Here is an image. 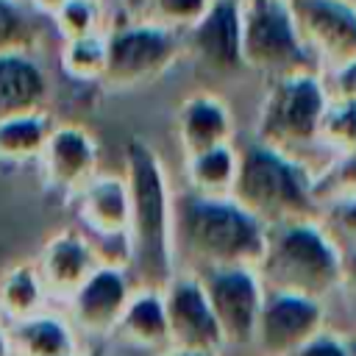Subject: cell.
<instances>
[{
  "mask_svg": "<svg viewBox=\"0 0 356 356\" xmlns=\"http://www.w3.org/2000/svg\"><path fill=\"white\" fill-rule=\"evenodd\" d=\"M134 281L128 270L100 264L75 292L67 303H61V312L72 323V328L89 342V339H108L134 295Z\"/></svg>",
  "mask_w": 356,
  "mask_h": 356,
  "instance_id": "10",
  "label": "cell"
},
{
  "mask_svg": "<svg viewBox=\"0 0 356 356\" xmlns=\"http://www.w3.org/2000/svg\"><path fill=\"white\" fill-rule=\"evenodd\" d=\"M50 309V295L42 284L36 264H17L0 278V314L3 325L28 320L39 312Z\"/></svg>",
  "mask_w": 356,
  "mask_h": 356,
  "instance_id": "21",
  "label": "cell"
},
{
  "mask_svg": "<svg viewBox=\"0 0 356 356\" xmlns=\"http://www.w3.org/2000/svg\"><path fill=\"white\" fill-rule=\"evenodd\" d=\"M320 136L342 150V156L356 153V103L348 100H328L323 120H320Z\"/></svg>",
  "mask_w": 356,
  "mask_h": 356,
  "instance_id": "25",
  "label": "cell"
},
{
  "mask_svg": "<svg viewBox=\"0 0 356 356\" xmlns=\"http://www.w3.org/2000/svg\"><path fill=\"white\" fill-rule=\"evenodd\" d=\"M47 75L25 53L0 56V122L42 111L47 100Z\"/></svg>",
  "mask_w": 356,
  "mask_h": 356,
  "instance_id": "19",
  "label": "cell"
},
{
  "mask_svg": "<svg viewBox=\"0 0 356 356\" xmlns=\"http://www.w3.org/2000/svg\"><path fill=\"white\" fill-rule=\"evenodd\" d=\"M36 39V28L31 17L14 3L0 0V56L6 53H25Z\"/></svg>",
  "mask_w": 356,
  "mask_h": 356,
  "instance_id": "26",
  "label": "cell"
},
{
  "mask_svg": "<svg viewBox=\"0 0 356 356\" xmlns=\"http://www.w3.org/2000/svg\"><path fill=\"white\" fill-rule=\"evenodd\" d=\"M186 175H189V192L203 197H231L234 175H236V153L231 145L197 153L186 159Z\"/></svg>",
  "mask_w": 356,
  "mask_h": 356,
  "instance_id": "23",
  "label": "cell"
},
{
  "mask_svg": "<svg viewBox=\"0 0 356 356\" xmlns=\"http://www.w3.org/2000/svg\"><path fill=\"white\" fill-rule=\"evenodd\" d=\"M178 56V39L170 28L156 22L120 28L106 39V70L103 78L117 86L142 83L164 72Z\"/></svg>",
  "mask_w": 356,
  "mask_h": 356,
  "instance_id": "9",
  "label": "cell"
},
{
  "mask_svg": "<svg viewBox=\"0 0 356 356\" xmlns=\"http://www.w3.org/2000/svg\"><path fill=\"white\" fill-rule=\"evenodd\" d=\"M211 0H153V19L161 28H192L206 11Z\"/></svg>",
  "mask_w": 356,
  "mask_h": 356,
  "instance_id": "29",
  "label": "cell"
},
{
  "mask_svg": "<svg viewBox=\"0 0 356 356\" xmlns=\"http://www.w3.org/2000/svg\"><path fill=\"white\" fill-rule=\"evenodd\" d=\"M44 170L47 178L58 189L78 192L92 175H95V161H97V147L95 139L78 128V125H58L53 128L47 145H44Z\"/></svg>",
  "mask_w": 356,
  "mask_h": 356,
  "instance_id": "17",
  "label": "cell"
},
{
  "mask_svg": "<svg viewBox=\"0 0 356 356\" xmlns=\"http://www.w3.org/2000/svg\"><path fill=\"white\" fill-rule=\"evenodd\" d=\"M56 22L67 36V42L95 36L100 22V8L95 0H64V6L56 11Z\"/></svg>",
  "mask_w": 356,
  "mask_h": 356,
  "instance_id": "28",
  "label": "cell"
},
{
  "mask_svg": "<svg viewBox=\"0 0 356 356\" xmlns=\"http://www.w3.org/2000/svg\"><path fill=\"white\" fill-rule=\"evenodd\" d=\"M234 131L228 108L211 95H195L184 100L178 111V136L186 159L228 145Z\"/></svg>",
  "mask_w": 356,
  "mask_h": 356,
  "instance_id": "20",
  "label": "cell"
},
{
  "mask_svg": "<svg viewBox=\"0 0 356 356\" xmlns=\"http://www.w3.org/2000/svg\"><path fill=\"white\" fill-rule=\"evenodd\" d=\"M61 64L72 78H81V81L100 78L106 70V39L100 33L70 39L61 53Z\"/></svg>",
  "mask_w": 356,
  "mask_h": 356,
  "instance_id": "24",
  "label": "cell"
},
{
  "mask_svg": "<svg viewBox=\"0 0 356 356\" xmlns=\"http://www.w3.org/2000/svg\"><path fill=\"white\" fill-rule=\"evenodd\" d=\"M337 92L339 100L356 103V61H348L337 70Z\"/></svg>",
  "mask_w": 356,
  "mask_h": 356,
  "instance_id": "33",
  "label": "cell"
},
{
  "mask_svg": "<svg viewBox=\"0 0 356 356\" xmlns=\"http://www.w3.org/2000/svg\"><path fill=\"white\" fill-rule=\"evenodd\" d=\"M100 267V259L92 248V239L75 234V231H61L56 234L39 261L36 270L42 275V284L50 295V300H61L67 303L72 298V292Z\"/></svg>",
  "mask_w": 356,
  "mask_h": 356,
  "instance_id": "14",
  "label": "cell"
},
{
  "mask_svg": "<svg viewBox=\"0 0 356 356\" xmlns=\"http://www.w3.org/2000/svg\"><path fill=\"white\" fill-rule=\"evenodd\" d=\"M325 106L328 97L314 72H295L275 78L261 108L259 142L281 153L314 142L320 136V120Z\"/></svg>",
  "mask_w": 356,
  "mask_h": 356,
  "instance_id": "6",
  "label": "cell"
},
{
  "mask_svg": "<svg viewBox=\"0 0 356 356\" xmlns=\"http://www.w3.org/2000/svg\"><path fill=\"white\" fill-rule=\"evenodd\" d=\"M242 67L275 78L312 72V50L286 0H242Z\"/></svg>",
  "mask_w": 356,
  "mask_h": 356,
  "instance_id": "5",
  "label": "cell"
},
{
  "mask_svg": "<svg viewBox=\"0 0 356 356\" xmlns=\"http://www.w3.org/2000/svg\"><path fill=\"white\" fill-rule=\"evenodd\" d=\"M53 134V125L44 111L11 117L0 122V161H28L44 153V145Z\"/></svg>",
  "mask_w": 356,
  "mask_h": 356,
  "instance_id": "22",
  "label": "cell"
},
{
  "mask_svg": "<svg viewBox=\"0 0 356 356\" xmlns=\"http://www.w3.org/2000/svg\"><path fill=\"white\" fill-rule=\"evenodd\" d=\"M231 200L264 228L320 220V203L309 172L289 153L261 142L236 153Z\"/></svg>",
  "mask_w": 356,
  "mask_h": 356,
  "instance_id": "4",
  "label": "cell"
},
{
  "mask_svg": "<svg viewBox=\"0 0 356 356\" xmlns=\"http://www.w3.org/2000/svg\"><path fill=\"white\" fill-rule=\"evenodd\" d=\"M192 56L211 72L242 67V0H211L209 11L189 28Z\"/></svg>",
  "mask_w": 356,
  "mask_h": 356,
  "instance_id": "13",
  "label": "cell"
},
{
  "mask_svg": "<svg viewBox=\"0 0 356 356\" xmlns=\"http://www.w3.org/2000/svg\"><path fill=\"white\" fill-rule=\"evenodd\" d=\"M86 356H103V350H97V348H95V345H92V350H89V353H86Z\"/></svg>",
  "mask_w": 356,
  "mask_h": 356,
  "instance_id": "37",
  "label": "cell"
},
{
  "mask_svg": "<svg viewBox=\"0 0 356 356\" xmlns=\"http://www.w3.org/2000/svg\"><path fill=\"white\" fill-rule=\"evenodd\" d=\"M33 3H36L39 8H47V11H53V14H56V11L64 6V0H33Z\"/></svg>",
  "mask_w": 356,
  "mask_h": 356,
  "instance_id": "34",
  "label": "cell"
},
{
  "mask_svg": "<svg viewBox=\"0 0 356 356\" xmlns=\"http://www.w3.org/2000/svg\"><path fill=\"white\" fill-rule=\"evenodd\" d=\"M111 339L147 350V353H164L170 348L167 337V314H164V298L156 289H134Z\"/></svg>",
  "mask_w": 356,
  "mask_h": 356,
  "instance_id": "18",
  "label": "cell"
},
{
  "mask_svg": "<svg viewBox=\"0 0 356 356\" xmlns=\"http://www.w3.org/2000/svg\"><path fill=\"white\" fill-rule=\"evenodd\" d=\"M125 161H128L125 184H128V197H131L128 275L136 289L164 292V286L175 275L170 184L150 145L131 139L125 150Z\"/></svg>",
  "mask_w": 356,
  "mask_h": 356,
  "instance_id": "2",
  "label": "cell"
},
{
  "mask_svg": "<svg viewBox=\"0 0 356 356\" xmlns=\"http://www.w3.org/2000/svg\"><path fill=\"white\" fill-rule=\"evenodd\" d=\"M170 348L189 353H222V337L197 275L175 273L161 292Z\"/></svg>",
  "mask_w": 356,
  "mask_h": 356,
  "instance_id": "11",
  "label": "cell"
},
{
  "mask_svg": "<svg viewBox=\"0 0 356 356\" xmlns=\"http://www.w3.org/2000/svg\"><path fill=\"white\" fill-rule=\"evenodd\" d=\"M264 292L300 295L328 303L339 286L342 250L320 220L267 228L264 253L256 264Z\"/></svg>",
  "mask_w": 356,
  "mask_h": 356,
  "instance_id": "3",
  "label": "cell"
},
{
  "mask_svg": "<svg viewBox=\"0 0 356 356\" xmlns=\"http://www.w3.org/2000/svg\"><path fill=\"white\" fill-rule=\"evenodd\" d=\"M334 298L342 300L345 312H348L350 320L356 323V248L342 250V275H339V286H337ZM334 298H331V300H334ZM353 339H356V328H353Z\"/></svg>",
  "mask_w": 356,
  "mask_h": 356,
  "instance_id": "32",
  "label": "cell"
},
{
  "mask_svg": "<svg viewBox=\"0 0 356 356\" xmlns=\"http://www.w3.org/2000/svg\"><path fill=\"white\" fill-rule=\"evenodd\" d=\"M320 225L339 245V250L356 248V197H339L320 209Z\"/></svg>",
  "mask_w": 356,
  "mask_h": 356,
  "instance_id": "27",
  "label": "cell"
},
{
  "mask_svg": "<svg viewBox=\"0 0 356 356\" xmlns=\"http://www.w3.org/2000/svg\"><path fill=\"white\" fill-rule=\"evenodd\" d=\"M309 50L337 70L356 61V6L348 0H286Z\"/></svg>",
  "mask_w": 356,
  "mask_h": 356,
  "instance_id": "12",
  "label": "cell"
},
{
  "mask_svg": "<svg viewBox=\"0 0 356 356\" xmlns=\"http://www.w3.org/2000/svg\"><path fill=\"white\" fill-rule=\"evenodd\" d=\"M78 211L92 236L103 242L128 239L131 225V197L122 175H92L78 189Z\"/></svg>",
  "mask_w": 356,
  "mask_h": 356,
  "instance_id": "16",
  "label": "cell"
},
{
  "mask_svg": "<svg viewBox=\"0 0 356 356\" xmlns=\"http://www.w3.org/2000/svg\"><path fill=\"white\" fill-rule=\"evenodd\" d=\"M292 356H356V339L342 337V334L325 328L312 342H306L303 348H298Z\"/></svg>",
  "mask_w": 356,
  "mask_h": 356,
  "instance_id": "31",
  "label": "cell"
},
{
  "mask_svg": "<svg viewBox=\"0 0 356 356\" xmlns=\"http://www.w3.org/2000/svg\"><path fill=\"white\" fill-rule=\"evenodd\" d=\"M222 337L220 356H250L264 286L253 267H222L197 275Z\"/></svg>",
  "mask_w": 356,
  "mask_h": 356,
  "instance_id": "7",
  "label": "cell"
},
{
  "mask_svg": "<svg viewBox=\"0 0 356 356\" xmlns=\"http://www.w3.org/2000/svg\"><path fill=\"white\" fill-rule=\"evenodd\" d=\"M0 328H3V314H0Z\"/></svg>",
  "mask_w": 356,
  "mask_h": 356,
  "instance_id": "38",
  "label": "cell"
},
{
  "mask_svg": "<svg viewBox=\"0 0 356 356\" xmlns=\"http://www.w3.org/2000/svg\"><path fill=\"white\" fill-rule=\"evenodd\" d=\"M3 328L11 356H86L92 350L61 309H44Z\"/></svg>",
  "mask_w": 356,
  "mask_h": 356,
  "instance_id": "15",
  "label": "cell"
},
{
  "mask_svg": "<svg viewBox=\"0 0 356 356\" xmlns=\"http://www.w3.org/2000/svg\"><path fill=\"white\" fill-rule=\"evenodd\" d=\"M0 356H11L8 353V342H6V328H0Z\"/></svg>",
  "mask_w": 356,
  "mask_h": 356,
  "instance_id": "36",
  "label": "cell"
},
{
  "mask_svg": "<svg viewBox=\"0 0 356 356\" xmlns=\"http://www.w3.org/2000/svg\"><path fill=\"white\" fill-rule=\"evenodd\" d=\"M314 195L317 200L325 195L328 203L339 197H356V153L342 156V161L325 175V181L314 184Z\"/></svg>",
  "mask_w": 356,
  "mask_h": 356,
  "instance_id": "30",
  "label": "cell"
},
{
  "mask_svg": "<svg viewBox=\"0 0 356 356\" xmlns=\"http://www.w3.org/2000/svg\"><path fill=\"white\" fill-rule=\"evenodd\" d=\"M267 228L231 197L184 192L172 197V259L175 273L200 275L222 267H253L261 261Z\"/></svg>",
  "mask_w": 356,
  "mask_h": 356,
  "instance_id": "1",
  "label": "cell"
},
{
  "mask_svg": "<svg viewBox=\"0 0 356 356\" xmlns=\"http://www.w3.org/2000/svg\"><path fill=\"white\" fill-rule=\"evenodd\" d=\"M328 328V306L300 295L267 292L250 356H292Z\"/></svg>",
  "mask_w": 356,
  "mask_h": 356,
  "instance_id": "8",
  "label": "cell"
},
{
  "mask_svg": "<svg viewBox=\"0 0 356 356\" xmlns=\"http://www.w3.org/2000/svg\"><path fill=\"white\" fill-rule=\"evenodd\" d=\"M159 356H211V353H189V350H175V348H167L164 353Z\"/></svg>",
  "mask_w": 356,
  "mask_h": 356,
  "instance_id": "35",
  "label": "cell"
}]
</instances>
